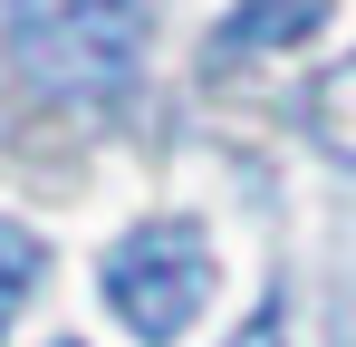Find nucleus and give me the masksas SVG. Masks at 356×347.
Instances as JSON below:
<instances>
[{
  "label": "nucleus",
  "mask_w": 356,
  "mask_h": 347,
  "mask_svg": "<svg viewBox=\"0 0 356 347\" xmlns=\"http://www.w3.org/2000/svg\"><path fill=\"white\" fill-rule=\"evenodd\" d=\"M154 39V0H10V58L67 107H106L135 87Z\"/></svg>",
  "instance_id": "obj_1"
},
{
  "label": "nucleus",
  "mask_w": 356,
  "mask_h": 347,
  "mask_svg": "<svg viewBox=\"0 0 356 347\" xmlns=\"http://www.w3.org/2000/svg\"><path fill=\"white\" fill-rule=\"evenodd\" d=\"M318 20H327V0H241L232 20L212 29V68H232V58H270V49H298V39H318Z\"/></svg>",
  "instance_id": "obj_3"
},
{
  "label": "nucleus",
  "mask_w": 356,
  "mask_h": 347,
  "mask_svg": "<svg viewBox=\"0 0 356 347\" xmlns=\"http://www.w3.org/2000/svg\"><path fill=\"white\" fill-rule=\"evenodd\" d=\"M49 280V241L29 222H0V338H10V318L29 309V289Z\"/></svg>",
  "instance_id": "obj_4"
},
{
  "label": "nucleus",
  "mask_w": 356,
  "mask_h": 347,
  "mask_svg": "<svg viewBox=\"0 0 356 347\" xmlns=\"http://www.w3.org/2000/svg\"><path fill=\"white\" fill-rule=\"evenodd\" d=\"M232 347H289V318H280V309H260V318H250Z\"/></svg>",
  "instance_id": "obj_6"
},
{
  "label": "nucleus",
  "mask_w": 356,
  "mask_h": 347,
  "mask_svg": "<svg viewBox=\"0 0 356 347\" xmlns=\"http://www.w3.org/2000/svg\"><path fill=\"white\" fill-rule=\"evenodd\" d=\"M106 309H116L125 328L145 347L183 338L202 309H212V289H222V270H212V241H202V222H135L106 251Z\"/></svg>",
  "instance_id": "obj_2"
},
{
  "label": "nucleus",
  "mask_w": 356,
  "mask_h": 347,
  "mask_svg": "<svg viewBox=\"0 0 356 347\" xmlns=\"http://www.w3.org/2000/svg\"><path fill=\"white\" fill-rule=\"evenodd\" d=\"M58 347H77V338H58Z\"/></svg>",
  "instance_id": "obj_7"
},
{
  "label": "nucleus",
  "mask_w": 356,
  "mask_h": 347,
  "mask_svg": "<svg viewBox=\"0 0 356 347\" xmlns=\"http://www.w3.org/2000/svg\"><path fill=\"white\" fill-rule=\"evenodd\" d=\"M318 135L356 164V58H347V68H327V87H318Z\"/></svg>",
  "instance_id": "obj_5"
}]
</instances>
